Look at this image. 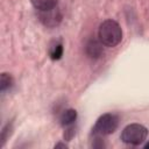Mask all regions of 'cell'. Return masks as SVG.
<instances>
[{"mask_svg": "<svg viewBox=\"0 0 149 149\" xmlns=\"http://www.w3.org/2000/svg\"><path fill=\"white\" fill-rule=\"evenodd\" d=\"M98 38L105 47H115L122 40V29L114 20H105L98 30Z\"/></svg>", "mask_w": 149, "mask_h": 149, "instance_id": "6da1fadb", "label": "cell"}, {"mask_svg": "<svg viewBox=\"0 0 149 149\" xmlns=\"http://www.w3.org/2000/svg\"><path fill=\"white\" fill-rule=\"evenodd\" d=\"M148 130L140 123H130L126 126L121 133V140L132 146H139L147 139Z\"/></svg>", "mask_w": 149, "mask_h": 149, "instance_id": "7a4b0ae2", "label": "cell"}, {"mask_svg": "<svg viewBox=\"0 0 149 149\" xmlns=\"http://www.w3.org/2000/svg\"><path fill=\"white\" fill-rule=\"evenodd\" d=\"M118 125H119V118L115 114L106 113L97 120L92 129V133L95 136H106L114 133L115 129L118 128Z\"/></svg>", "mask_w": 149, "mask_h": 149, "instance_id": "3957f363", "label": "cell"}, {"mask_svg": "<svg viewBox=\"0 0 149 149\" xmlns=\"http://www.w3.org/2000/svg\"><path fill=\"white\" fill-rule=\"evenodd\" d=\"M37 16L40 21L45 26V27H56L61 23L62 21V13L57 6L44 9V10H37Z\"/></svg>", "mask_w": 149, "mask_h": 149, "instance_id": "277c9868", "label": "cell"}, {"mask_svg": "<svg viewBox=\"0 0 149 149\" xmlns=\"http://www.w3.org/2000/svg\"><path fill=\"white\" fill-rule=\"evenodd\" d=\"M85 51L86 55L90 58L97 59L100 56H102L104 54V44L101 43V41L99 38H90L85 45Z\"/></svg>", "mask_w": 149, "mask_h": 149, "instance_id": "5b68a950", "label": "cell"}, {"mask_svg": "<svg viewBox=\"0 0 149 149\" xmlns=\"http://www.w3.org/2000/svg\"><path fill=\"white\" fill-rule=\"evenodd\" d=\"M76 119H77V112L74 109L70 108V109H66L62 113L59 121L63 126H70L76 121Z\"/></svg>", "mask_w": 149, "mask_h": 149, "instance_id": "8992f818", "label": "cell"}, {"mask_svg": "<svg viewBox=\"0 0 149 149\" xmlns=\"http://www.w3.org/2000/svg\"><path fill=\"white\" fill-rule=\"evenodd\" d=\"M57 1L58 0H30L33 6L37 10H44V9L52 8V7L57 6Z\"/></svg>", "mask_w": 149, "mask_h": 149, "instance_id": "52a82bcc", "label": "cell"}, {"mask_svg": "<svg viewBox=\"0 0 149 149\" xmlns=\"http://www.w3.org/2000/svg\"><path fill=\"white\" fill-rule=\"evenodd\" d=\"M49 54H50L51 59H55V61L59 59L62 57V55H63V45H62V43L61 42H56L54 45H51Z\"/></svg>", "mask_w": 149, "mask_h": 149, "instance_id": "ba28073f", "label": "cell"}, {"mask_svg": "<svg viewBox=\"0 0 149 149\" xmlns=\"http://www.w3.org/2000/svg\"><path fill=\"white\" fill-rule=\"evenodd\" d=\"M13 85V78L8 73H2L1 74V83H0V90L1 92H5L6 90L10 88Z\"/></svg>", "mask_w": 149, "mask_h": 149, "instance_id": "9c48e42d", "label": "cell"}, {"mask_svg": "<svg viewBox=\"0 0 149 149\" xmlns=\"http://www.w3.org/2000/svg\"><path fill=\"white\" fill-rule=\"evenodd\" d=\"M68 128L65 129V132H64V139L66 140V141H70L72 137H73V135H74V133H76V129H74V127L72 126V125H70V126H66Z\"/></svg>", "mask_w": 149, "mask_h": 149, "instance_id": "30bf717a", "label": "cell"}, {"mask_svg": "<svg viewBox=\"0 0 149 149\" xmlns=\"http://www.w3.org/2000/svg\"><path fill=\"white\" fill-rule=\"evenodd\" d=\"M55 148H66V146H65V144H63V143H58V144H56V146H55Z\"/></svg>", "mask_w": 149, "mask_h": 149, "instance_id": "8fae6325", "label": "cell"}, {"mask_svg": "<svg viewBox=\"0 0 149 149\" xmlns=\"http://www.w3.org/2000/svg\"><path fill=\"white\" fill-rule=\"evenodd\" d=\"M144 148H147V149H149V142H148V143H146V146H144Z\"/></svg>", "mask_w": 149, "mask_h": 149, "instance_id": "7c38bea8", "label": "cell"}]
</instances>
